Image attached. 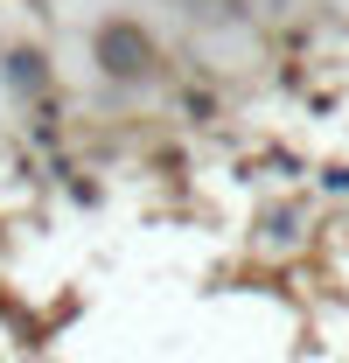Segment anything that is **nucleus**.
<instances>
[{
	"mask_svg": "<svg viewBox=\"0 0 349 363\" xmlns=\"http://www.w3.org/2000/svg\"><path fill=\"white\" fill-rule=\"evenodd\" d=\"M259 168H272V182H301V175H314L301 154H294V147H279V140H265V147H259Z\"/></svg>",
	"mask_w": 349,
	"mask_h": 363,
	"instance_id": "nucleus-6",
	"label": "nucleus"
},
{
	"mask_svg": "<svg viewBox=\"0 0 349 363\" xmlns=\"http://www.w3.org/2000/svg\"><path fill=\"white\" fill-rule=\"evenodd\" d=\"M21 140L35 147V154H49V161H63V105L49 98V105H28L21 112Z\"/></svg>",
	"mask_w": 349,
	"mask_h": 363,
	"instance_id": "nucleus-5",
	"label": "nucleus"
},
{
	"mask_svg": "<svg viewBox=\"0 0 349 363\" xmlns=\"http://www.w3.org/2000/svg\"><path fill=\"white\" fill-rule=\"evenodd\" d=\"M91 49V77L112 91V98H140V91L168 84V43L140 21V14H105L84 28Z\"/></svg>",
	"mask_w": 349,
	"mask_h": 363,
	"instance_id": "nucleus-1",
	"label": "nucleus"
},
{
	"mask_svg": "<svg viewBox=\"0 0 349 363\" xmlns=\"http://www.w3.org/2000/svg\"><path fill=\"white\" fill-rule=\"evenodd\" d=\"M0 98H14L21 112L56 98V56H49V43H35V35L0 43Z\"/></svg>",
	"mask_w": 349,
	"mask_h": 363,
	"instance_id": "nucleus-2",
	"label": "nucleus"
},
{
	"mask_svg": "<svg viewBox=\"0 0 349 363\" xmlns=\"http://www.w3.org/2000/svg\"><path fill=\"white\" fill-rule=\"evenodd\" d=\"M174 112H182V126H196V133H210V126H223V119H231L223 91H217V84H203V77L174 91Z\"/></svg>",
	"mask_w": 349,
	"mask_h": 363,
	"instance_id": "nucleus-4",
	"label": "nucleus"
},
{
	"mask_svg": "<svg viewBox=\"0 0 349 363\" xmlns=\"http://www.w3.org/2000/svg\"><path fill=\"white\" fill-rule=\"evenodd\" d=\"M307 230H314V203L307 196H272V203H259V217H252V252L287 259V252L307 245Z\"/></svg>",
	"mask_w": 349,
	"mask_h": 363,
	"instance_id": "nucleus-3",
	"label": "nucleus"
},
{
	"mask_svg": "<svg viewBox=\"0 0 349 363\" xmlns=\"http://www.w3.org/2000/svg\"><path fill=\"white\" fill-rule=\"evenodd\" d=\"M307 182H314V196H321V203H349V161H321Z\"/></svg>",
	"mask_w": 349,
	"mask_h": 363,
	"instance_id": "nucleus-7",
	"label": "nucleus"
}]
</instances>
